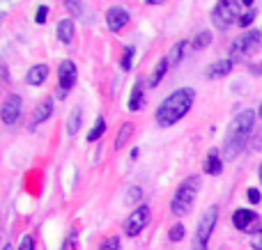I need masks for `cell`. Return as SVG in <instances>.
I'll return each mask as SVG.
<instances>
[{"mask_svg": "<svg viewBox=\"0 0 262 250\" xmlns=\"http://www.w3.org/2000/svg\"><path fill=\"white\" fill-rule=\"evenodd\" d=\"M255 110H244L239 113L232 124L228 127L226 133V142H223V159L226 161H235L237 156L244 152V147L249 145V138L253 133V124H255Z\"/></svg>", "mask_w": 262, "mask_h": 250, "instance_id": "6da1fadb", "label": "cell"}, {"mask_svg": "<svg viewBox=\"0 0 262 250\" xmlns=\"http://www.w3.org/2000/svg\"><path fill=\"white\" fill-rule=\"evenodd\" d=\"M193 99H195V90H193V87H180V90H175L172 94H168L166 99L159 104L157 113H154L157 124H159V127H163V129L177 124L191 110Z\"/></svg>", "mask_w": 262, "mask_h": 250, "instance_id": "7a4b0ae2", "label": "cell"}, {"mask_svg": "<svg viewBox=\"0 0 262 250\" xmlns=\"http://www.w3.org/2000/svg\"><path fill=\"white\" fill-rule=\"evenodd\" d=\"M198 186H200V179L198 177H189L180 184L177 193L172 195V202H170V214L172 216H184L191 211L195 202V195H198Z\"/></svg>", "mask_w": 262, "mask_h": 250, "instance_id": "3957f363", "label": "cell"}, {"mask_svg": "<svg viewBox=\"0 0 262 250\" xmlns=\"http://www.w3.org/2000/svg\"><path fill=\"white\" fill-rule=\"evenodd\" d=\"M239 3L242 0H219L212 9V23L219 30H228L232 23L239 21Z\"/></svg>", "mask_w": 262, "mask_h": 250, "instance_id": "277c9868", "label": "cell"}, {"mask_svg": "<svg viewBox=\"0 0 262 250\" xmlns=\"http://www.w3.org/2000/svg\"><path fill=\"white\" fill-rule=\"evenodd\" d=\"M219 220V207H207L205 214L200 216L198 220V228H195V234H193V250H207V243H209V237L214 232V225Z\"/></svg>", "mask_w": 262, "mask_h": 250, "instance_id": "5b68a950", "label": "cell"}, {"mask_svg": "<svg viewBox=\"0 0 262 250\" xmlns=\"http://www.w3.org/2000/svg\"><path fill=\"white\" fill-rule=\"evenodd\" d=\"M260 39H262V32L260 30H246L244 35H239L230 46V60L237 62V60H244L253 53L255 48L260 46Z\"/></svg>", "mask_w": 262, "mask_h": 250, "instance_id": "8992f818", "label": "cell"}, {"mask_svg": "<svg viewBox=\"0 0 262 250\" xmlns=\"http://www.w3.org/2000/svg\"><path fill=\"white\" fill-rule=\"evenodd\" d=\"M76 64L72 62V60H62L58 67V99H64L67 96L69 90H74V85H76Z\"/></svg>", "mask_w": 262, "mask_h": 250, "instance_id": "52a82bcc", "label": "cell"}, {"mask_svg": "<svg viewBox=\"0 0 262 250\" xmlns=\"http://www.w3.org/2000/svg\"><path fill=\"white\" fill-rule=\"evenodd\" d=\"M147 223H149V207H145V205L136 207L122 225L124 234H127V237H138V234L147 228Z\"/></svg>", "mask_w": 262, "mask_h": 250, "instance_id": "ba28073f", "label": "cell"}, {"mask_svg": "<svg viewBox=\"0 0 262 250\" xmlns=\"http://www.w3.org/2000/svg\"><path fill=\"white\" fill-rule=\"evenodd\" d=\"M21 110H23V101L18 94H7L3 101V110H0V115H3V122L7 124V127H14V124L21 119Z\"/></svg>", "mask_w": 262, "mask_h": 250, "instance_id": "9c48e42d", "label": "cell"}, {"mask_svg": "<svg viewBox=\"0 0 262 250\" xmlns=\"http://www.w3.org/2000/svg\"><path fill=\"white\" fill-rule=\"evenodd\" d=\"M129 23V12L124 7H111L106 12V26L111 32H120Z\"/></svg>", "mask_w": 262, "mask_h": 250, "instance_id": "30bf717a", "label": "cell"}, {"mask_svg": "<svg viewBox=\"0 0 262 250\" xmlns=\"http://www.w3.org/2000/svg\"><path fill=\"white\" fill-rule=\"evenodd\" d=\"M232 67H235V62H232L230 58H228V60H216V62H212L207 69H205V78H209V81L226 78L228 73L232 71Z\"/></svg>", "mask_w": 262, "mask_h": 250, "instance_id": "8fae6325", "label": "cell"}, {"mask_svg": "<svg viewBox=\"0 0 262 250\" xmlns=\"http://www.w3.org/2000/svg\"><path fill=\"white\" fill-rule=\"evenodd\" d=\"M255 223H258V214L251 209H237L232 214V225L237 230H242V232H249L251 225H255Z\"/></svg>", "mask_w": 262, "mask_h": 250, "instance_id": "7c38bea8", "label": "cell"}, {"mask_svg": "<svg viewBox=\"0 0 262 250\" xmlns=\"http://www.w3.org/2000/svg\"><path fill=\"white\" fill-rule=\"evenodd\" d=\"M205 172L212 174V177H216V174L223 172V159L221 154H219V149H209L207 152V159H205Z\"/></svg>", "mask_w": 262, "mask_h": 250, "instance_id": "4fadbf2b", "label": "cell"}, {"mask_svg": "<svg viewBox=\"0 0 262 250\" xmlns=\"http://www.w3.org/2000/svg\"><path fill=\"white\" fill-rule=\"evenodd\" d=\"M49 78V67L46 64H35V67H30L28 69V73H26V83L28 85H41V83Z\"/></svg>", "mask_w": 262, "mask_h": 250, "instance_id": "5bb4252c", "label": "cell"}, {"mask_svg": "<svg viewBox=\"0 0 262 250\" xmlns=\"http://www.w3.org/2000/svg\"><path fill=\"white\" fill-rule=\"evenodd\" d=\"M51 113H53V101H51V99L41 101V104L35 108V113H32V127H37V124L46 122V119L51 117Z\"/></svg>", "mask_w": 262, "mask_h": 250, "instance_id": "9a60e30c", "label": "cell"}, {"mask_svg": "<svg viewBox=\"0 0 262 250\" xmlns=\"http://www.w3.org/2000/svg\"><path fill=\"white\" fill-rule=\"evenodd\" d=\"M168 69H170V62H168V58H161V60L157 62V67H154V71H152V76H149V83H147V85H149V87H157L159 83L166 78Z\"/></svg>", "mask_w": 262, "mask_h": 250, "instance_id": "2e32d148", "label": "cell"}, {"mask_svg": "<svg viewBox=\"0 0 262 250\" xmlns=\"http://www.w3.org/2000/svg\"><path fill=\"white\" fill-rule=\"evenodd\" d=\"M145 106V94H143V81H138L134 87H131V94H129V110H140Z\"/></svg>", "mask_w": 262, "mask_h": 250, "instance_id": "e0dca14e", "label": "cell"}, {"mask_svg": "<svg viewBox=\"0 0 262 250\" xmlns=\"http://www.w3.org/2000/svg\"><path fill=\"white\" fill-rule=\"evenodd\" d=\"M74 32H76V28H74L72 18H64V21L58 23V39L62 41V44H72V41H74Z\"/></svg>", "mask_w": 262, "mask_h": 250, "instance_id": "ac0fdd59", "label": "cell"}, {"mask_svg": "<svg viewBox=\"0 0 262 250\" xmlns=\"http://www.w3.org/2000/svg\"><path fill=\"white\" fill-rule=\"evenodd\" d=\"M186 44H189V41H186V39H180V41H177V44L170 48V53L166 55V58H168V62H170V67H175V64H180L182 55H184V51H186Z\"/></svg>", "mask_w": 262, "mask_h": 250, "instance_id": "d6986e66", "label": "cell"}, {"mask_svg": "<svg viewBox=\"0 0 262 250\" xmlns=\"http://www.w3.org/2000/svg\"><path fill=\"white\" fill-rule=\"evenodd\" d=\"M81 122H83L81 108H74V113L69 115V119H67V133H69V136H76L78 129H81Z\"/></svg>", "mask_w": 262, "mask_h": 250, "instance_id": "ffe728a7", "label": "cell"}, {"mask_svg": "<svg viewBox=\"0 0 262 250\" xmlns=\"http://www.w3.org/2000/svg\"><path fill=\"white\" fill-rule=\"evenodd\" d=\"M134 136V124L131 122H124L122 127H120V133H118V140H115V149H122L124 145H127V140Z\"/></svg>", "mask_w": 262, "mask_h": 250, "instance_id": "44dd1931", "label": "cell"}, {"mask_svg": "<svg viewBox=\"0 0 262 250\" xmlns=\"http://www.w3.org/2000/svg\"><path fill=\"white\" fill-rule=\"evenodd\" d=\"M104 133H106V119H104V117H97V122H95V127H92V131L88 133V142L99 140Z\"/></svg>", "mask_w": 262, "mask_h": 250, "instance_id": "7402d4cb", "label": "cell"}, {"mask_svg": "<svg viewBox=\"0 0 262 250\" xmlns=\"http://www.w3.org/2000/svg\"><path fill=\"white\" fill-rule=\"evenodd\" d=\"M212 41V32L209 30H203V32H198V35L193 37V41H191V46H193L195 51H200V48H205V46Z\"/></svg>", "mask_w": 262, "mask_h": 250, "instance_id": "603a6c76", "label": "cell"}, {"mask_svg": "<svg viewBox=\"0 0 262 250\" xmlns=\"http://www.w3.org/2000/svg\"><path fill=\"white\" fill-rule=\"evenodd\" d=\"M184 234H186L184 225H182V223H175V225L170 228V232H168V239H170L172 243H177V241H182V239H184Z\"/></svg>", "mask_w": 262, "mask_h": 250, "instance_id": "cb8c5ba5", "label": "cell"}, {"mask_svg": "<svg viewBox=\"0 0 262 250\" xmlns=\"http://www.w3.org/2000/svg\"><path fill=\"white\" fill-rule=\"evenodd\" d=\"M134 53H136L134 46H127V48H124V53H122V69L124 71H129L131 64H134Z\"/></svg>", "mask_w": 262, "mask_h": 250, "instance_id": "d4e9b609", "label": "cell"}, {"mask_svg": "<svg viewBox=\"0 0 262 250\" xmlns=\"http://www.w3.org/2000/svg\"><path fill=\"white\" fill-rule=\"evenodd\" d=\"M64 9L69 14H74V16H78L83 12V5H81V0H64Z\"/></svg>", "mask_w": 262, "mask_h": 250, "instance_id": "484cf974", "label": "cell"}, {"mask_svg": "<svg viewBox=\"0 0 262 250\" xmlns=\"http://www.w3.org/2000/svg\"><path fill=\"white\" fill-rule=\"evenodd\" d=\"M253 21H255V9H249V12H244V14L239 16L237 26H239V28H249Z\"/></svg>", "mask_w": 262, "mask_h": 250, "instance_id": "4316f807", "label": "cell"}, {"mask_svg": "<svg viewBox=\"0 0 262 250\" xmlns=\"http://www.w3.org/2000/svg\"><path fill=\"white\" fill-rule=\"evenodd\" d=\"M46 16H49V7H46V5H39V7H37V14H35V23L37 26H44Z\"/></svg>", "mask_w": 262, "mask_h": 250, "instance_id": "83f0119b", "label": "cell"}, {"mask_svg": "<svg viewBox=\"0 0 262 250\" xmlns=\"http://www.w3.org/2000/svg\"><path fill=\"white\" fill-rule=\"evenodd\" d=\"M99 250H120V239H118V237L104 239V243L99 246Z\"/></svg>", "mask_w": 262, "mask_h": 250, "instance_id": "f1b7e54d", "label": "cell"}, {"mask_svg": "<svg viewBox=\"0 0 262 250\" xmlns=\"http://www.w3.org/2000/svg\"><path fill=\"white\" fill-rule=\"evenodd\" d=\"M140 195H143V188L134 186V188H131V193H127V202H129V205H134V202L140 200Z\"/></svg>", "mask_w": 262, "mask_h": 250, "instance_id": "f546056e", "label": "cell"}, {"mask_svg": "<svg viewBox=\"0 0 262 250\" xmlns=\"http://www.w3.org/2000/svg\"><path fill=\"white\" fill-rule=\"evenodd\" d=\"M246 197H249L251 205H260L262 202V193L258 191V188H249V193H246Z\"/></svg>", "mask_w": 262, "mask_h": 250, "instance_id": "4dcf8cb0", "label": "cell"}, {"mask_svg": "<svg viewBox=\"0 0 262 250\" xmlns=\"http://www.w3.org/2000/svg\"><path fill=\"white\" fill-rule=\"evenodd\" d=\"M18 250H35V239H32L30 234H26V237L21 239V243H18Z\"/></svg>", "mask_w": 262, "mask_h": 250, "instance_id": "1f68e13d", "label": "cell"}, {"mask_svg": "<svg viewBox=\"0 0 262 250\" xmlns=\"http://www.w3.org/2000/svg\"><path fill=\"white\" fill-rule=\"evenodd\" d=\"M253 250H262V230L255 234V239H253Z\"/></svg>", "mask_w": 262, "mask_h": 250, "instance_id": "d6a6232c", "label": "cell"}, {"mask_svg": "<svg viewBox=\"0 0 262 250\" xmlns=\"http://www.w3.org/2000/svg\"><path fill=\"white\" fill-rule=\"evenodd\" d=\"M3 81H5V83L12 81V78H9V71H7V64H3Z\"/></svg>", "mask_w": 262, "mask_h": 250, "instance_id": "836d02e7", "label": "cell"}, {"mask_svg": "<svg viewBox=\"0 0 262 250\" xmlns=\"http://www.w3.org/2000/svg\"><path fill=\"white\" fill-rule=\"evenodd\" d=\"M145 3H147V5H161L163 0H145Z\"/></svg>", "mask_w": 262, "mask_h": 250, "instance_id": "e575fe53", "label": "cell"}, {"mask_svg": "<svg viewBox=\"0 0 262 250\" xmlns=\"http://www.w3.org/2000/svg\"><path fill=\"white\" fill-rule=\"evenodd\" d=\"M242 5H246V7H251V5H253V0H242Z\"/></svg>", "mask_w": 262, "mask_h": 250, "instance_id": "d590c367", "label": "cell"}, {"mask_svg": "<svg viewBox=\"0 0 262 250\" xmlns=\"http://www.w3.org/2000/svg\"><path fill=\"white\" fill-rule=\"evenodd\" d=\"M258 174H260V182H262V163H260V170H258Z\"/></svg>", "mask_w": 262, "mask_h": 250, "instance_id": "8d00e7d4", "label": "cell"}, {"mask_svg": "<svg viewBox=\"0 0 262 250\" xmlns=\"http://www.w3.org/2000/svg\"><path fill=\"white\" fill-rule=\"evenodd\" d=\"M258 117H262V104H260V108H258Z\"/></svg>", "mask_w": 262, "mask_h": 250, "instance_id": "74e56055", "label": "cell"}, {"mask_svg": "<svg viewBox=\"0 0 262 250\" xmlns=\"http://www.w3.org/2000/svg\"><path fill=\"white\" fill-rule=\"evenodd\" d=\"M3 250H12V246H9V243H7V246H5V248H3Z\"/></svg>", "mask_w": 262, "mask_h": 250, "instance_id": "f35d334b", "label": "cell"}]
</instances>
